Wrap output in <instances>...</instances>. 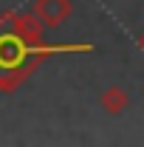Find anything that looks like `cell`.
Instances as JSON below:
<instances>
[{"mask_svg":"<svg viewBox=\"0 0 144 147\" xmlns=\"http://www.w3.org/2000/svg\"><path fill=\"white\" fill-rule=\"evenodd\" d=\"M6 17L9 11L0 17V26L6 23ZM71 51H93V45H42V42L23 40L14 31H0V91L11 93L42 59L54 54H71Z\"/></svg>","mask_w":144,"mask_h":147,"instance_id":"1","label":"cell"},{"mask_svg":"<svg viewBox=\"0 0 144 147\" xmlns=\"http://www.w3.org/2000/svg\"><path fill=\"white\" fill-rule=\"evenodd\" d=\"M73 6L71 0H34V14L45 28H57L71 17Z\"/></svg>","mask_w":144,"mask_h":147,"instance_id":"2","label":"cell"},{"mask_svg":"<svg viewBox=\"0 0 144 147\" xmlns=\"http://www.w3.org/2000/svg\"><path fill=\"white\" fill-rule=\"evenodd\" d=\"M9 23H11V31L20 34L23 40H28V42H42V23H40V17H37L34 11H31V14H11Z\"/></svg>","mask_w":144,"mask_h":147,"instance_id":"3","label":"cell"},{"mask_svg":"<svg viewBox=\"0 0 144 147\" xmlns=\"http://www.w3.org/2000/svg\"><path fill=\"white\" fill-rule=\"evenodd\" d=\"M102 108L108 110L110 116H116V113H122V110L130 105V96H127L124 88H119V85H110V88H105L102 91Z\"/></svg>","mask_w":144,"mask_h":147,"instance_id":"4","label":"cell"},{"mask_svg":"<svg viewBox=\"0 0 144 147\" xmlns=\"http://www.w3.org/2000/svg\"><path fill=\"white\" fill-rule=\"evenodd\" d=\"M139 48L144 51V31H141V37H139Z\"/></svg>","mask_w":144,"mask_h":147,"instance_id":"5","label":"cell"}]
</instances>
